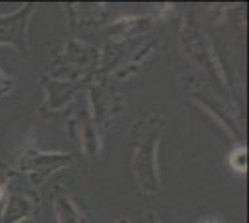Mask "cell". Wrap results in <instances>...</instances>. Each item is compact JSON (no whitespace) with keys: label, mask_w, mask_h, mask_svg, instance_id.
Listing matches in <instances>:
<instances>
[{"label":"cell","mask_w":249,"mask_h":223,"mask_svg":"<svg viewBox=\"0 0 249 223\" xmlns=\"http://www.w3.org/2000/svg\"><path fill=\"white\" fill-rule=\"evenodd\" d=\"M207 223H212V222H207Z\"/></svg>","instance_id":"obj_1"}]
</instances>
